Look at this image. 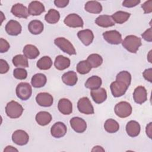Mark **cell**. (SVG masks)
Instances as JSON below:
<instances>
[{
	"label": "cell",
	"mask_w": 152,
	"mask_h": 152,
	"mask_svg": "<svg viewBox=\"0 0 152 152\" xmlns=\"http://www.w3.org/2000/svg\"><path fill=\"white\" fill-rule=\"evenodd\" d=\"M54 43L64 52L69 55H76V51L72 43L64 37H58L54 40Z\"/></svg>",
	"instance_id": "cell-4"
},
{
	"label": "cell",
	"mask_w": 152,
	"mask_h": 152,
	"mask_svg": "<svg viewBox=\"0 0 152 152\" xmlns=\"http://www.w3.org/2000/svg\"><path fill=\"white\" fill-rule=\"evenodd\" d=\"M64 23L68 27L76 28L83 27L84 22L83 19L77 14H70L68 15L64 20Z\"/></svg>",
	"instance_id": "cell-9"
},
{
	"label": "cell",
	"mask_w": 152,
	"mask_h": 152,
	"mask_svg": "<svg viewBox=\"0 0 152 152\" xmlns=\"http://www.w3.org/2000/svg\"><path fill=\"white\" fill-rule=\"evenodd\" d=\"M140 129L141 127L139 123L135 121H130L126 125V133L131 137L138 136L140 132Z\"/></svg>",
	"instance_id": "cell-21"
},
{
	"label": "cell",
	"mask_w": 152,
	"mask_h": 152,
	"mask_svg": "<svg viewBox=\"0 0 152 152\" xmlns=\"http://www.w3.org/2000/svg\"><path fill=\"white\" fill-rule=\"evenodd\" d=\"M84 9L90 13L99 14L102 11V6L98 1H90L86 3Z\"/></svg>",
	"instance_id": "cell-24"
},
{
	"label": "cell",
	"mask_w": 152,
	"mask_h": 152,
	"mask_svg": "<svg viewBox=\"0 0 152 152\" xmlns=\"http://www.w3.org/2000/svg\"><path fill=\"white\" fill-rule=\"evenodd\" d=\"M130 15L131 14L127 12L119 11L114 13L112 15V17L115 23L118 24H123L129 19Z\"/></svg>",
	"instance_id": "cell-32"
},
{
	"label": "cell",
	"mask_w": 152,
	"mask_h": 152,
	"mask_svg": "<svg viewBox=\"0 0 152 152\" xmlns=\"http://www.w3.org/2000/svg\"><path fill=\"white\" fill-rule=\"evenodd\" d=\"M58 108L63 115H69L72 112V104L71 101L67 99H61L58 102Z\"/></svg>",
	"instance_id": "cell-20"
},
{
	"label": "cell",
	"mask_w": 152,
	"mask_h": 152,
	"mask_svg": "<svg viewBox=\"0 0 152 152\" xmlns=\"http://www.w3.org/2000/svg\"><path fill=\"white\" fill-rule=\"evenodd\" d=\"M24 109L18 102L12 100L7 103L5 107L7 115L10 118L15 119L20 117L23 112Z\"/></svg>",
	"instance_id": "cell-2"
},
{
	"label": "cell",
	"mask_w": 152,
	"mask_h": 152,
	"mask_svg": "<svg viewBox=\"0 0 152 152\" xmlns=\"http://www.w3.org/2000/svg\"><path fill=\"white\" fill-rule=\"evenodd\" d=\"M87 61L89 63L91 68H97L102 65L103 58L99 54L93 53L88 56Z\"/></svg>",
	"instance_id": "cell-33"
},
{
	"label": "cell",
	"mask_w": 152,
	"mask_h": 152,
	"mask_svg": "<svg viewBox=\"0 0 152 152\" xmlns=\"http://www.w3.org/2000/svg\"><path fill=\"white\" fill-rule=\"evenodd\" d=\"M37 66L42 70H47L51 68L52 66V61L48 56L42 57L37 62Z\"/></svg>",
	"instance_id": "cell-34"
},
{
	"label": "cell",
	"mask_w": 152,
	"mask_h": 152,
	"mask_svg": "<svg viewBox=\"0 0 152 152\" xmlns=\"http://www.w3.org/2000/svg\"><path fill=\"white\" fill-rule=\"evenodd\" d=\"M104 39L112 45H118L122 42V36L117 30L106 31L103 33Z\"/></svg>",
	"instance_id": "cell-8"
},
{
	"label": "cell",
	"mask_w": 152,
	"mask_h": 152,
	"mask_svg": "<svg viewBox=\"0 0 152 152\" xmlns=\"http://www.w3.org/2000/svg\"><path fill=\"white\" fill-rule=\"evenodd\" d=\"M133 98L135 103L142 104L147 100V92L143 86H138L133 93Z\"/></svg>",
	"instance_id": "cell-15"
},
{
	"label": "cell",
	"mask_w": 152,
	"mask_h": 152,
	"mask_svg": "<svg viewBox=\"0 0 152 152\" xmlns=\"http://www.w3.org/2000/svg\"><path fill=\"white\" fill-rule=\"evenodd\" d=\"M36 101L40 106L50 107L53 104V98L50 94L43 92L37 94L36 97Z\"/></svg>",
	"instance_id": "cell-11"
},
{
	"label": "cell",
	"mask_w": 152,
	"mask_h": 152,
	"mask_svg": "<svg viewBox=\"0 0 152 152\" xmlns=\"http://www.w3.org/2000/svg\"><path fill=\"white\" fill-rule=\"evenodd\" d=\"M69 3L68 0H55L54 1L55 5L58 8H64Z\"/></svg>",
	"instance_id": "cell-46"
},
{
	"label": "cell",
	"mask_w": 152,
	"mask_h": 152,
	"mask_svg": "<svg viewBox=\"0 0 152 152\" xmlns=\"http://www.w3.org/2000/svg\"><path fill=\"white\" fill-rule=\"evenodd\" d=\"M96 24L102 27L107 28L113 26L115 24L112 16L108 15H101L96 18L95 20Z\"/></svg>",
	"instance_id": "cell-22"
},
{
	"label": "cell",
	"mask_w": 152,
	"mask_h": 152,
	"mask_svg": "<svg viewBox=\"0 0 152 152\" xmlns=\"http://www.w3.org/2000/svg\"><path fill=\"white\" fill-rule=\"evenodd\" d=\"M11 13L17 17L27 18L29 15L28 9L21 4H16L14 5L11 10Z\"/></svg>",
	"instance_id": "cell-16"
},
{
	"label": "cell",
	"mask_w": 152,
	"mask_h": 152,
	"mask_svg": "<svg viewBox=\"0 0 152 152\" xmlns=\"http://www.w3.org/2000/svg\"><path fill=\"white\" fill-rule=\"evenodd\" d=\"M9 68H10V66L7 62L4 59H0V73L2 74L7 73L8 71Z\"/></svg>",
	"instance_id": "cell-42"
},
{
	"label": "cell",
	"mask_w": 152,
	"mask_h": 152,
	"mask_svg": "<svg viewBox=\"0 0 152 152\" xmlns=\"http://www.w3.org/2000/svg\"><path fill=\"white\" fill-rule=\"evenodd\" d=\"M69 122L71 128L77 133H83L86 130L87 124L83 119L80 117H73Z\"/></svg>",
	"instance_id": "cell-12"
},
{
	"label": "cell",
	"mask_w": 152,
	"mask_h": 152,
	"mask_svg": "<svg viewBox=\"0 0 152 152\" xmlns=\"http://www.w3.org/2000/svg\"><path fill=\"white\" fill-rule=\"evenodd\" d=\"M12 64L16 67H28V62L27 58L23 55H17L12 58Z\"/></svg>",
	"instance_id": "cell-36"
},
{
	"label": "cell",
	"mask_w": 152,
	"mask_h": 152,
	"mask_svg": "<svg viewBox=\"0 0 152 152\" xmlns=\"http://www.w3.org/2000/svg\"><path fill=\"white\" fill-rule=\"evenodd\" d=\"M24 55L28 59H33L36 58L40 54L38 49L33 45H26L23 50Z\"/></svg>",
	"instance_id": "cell-28"
},
{
	"label": "cell",
	"mask_w": 152,
	"mask_h": 152,
	"mask_svg": "<svg viewBox=\"0 0 152 152\" xmlns=\"http://www.w3.org/2000/svg\"><path fill=\"white\" fill-rule=\"evenodd\" d=\"M31 86L28 83L21 82L16 87V95L22 100H28L31 96Z\"/></svg>",
	"instance_id": "cell-3"
},
{
	"label": "cell",
	"mask_w": 152,
	"mask_h": 152,
	"mask_svg": "<svg viewBox=\"0 0 152 152\" xmlns=\"http://www.w3.org/2000/svg\"><path fill=\"white\" fill-rule=\"evenodd\" d=\"M141 8L143 9L145 14L151 13L152 12V1L149 0L145 1L142 5H141Z\"/></svg>",
	"instance_id": "cell-41"
},
{
	"label": "cell",
	"mask_w": 152,
	"mask_h": 152,
	"mask_svg": "<svg viewBox=\"0 0 152 152\" xmlns=\"http://www.w3.org/2000/svg\"><path fill=\"white\" fill-rule=\"evenodd\" d=\"M142 45L140 37L134 35L127 36L122 42V46L131 53H135Z\"/></svg>",
	"instance_id": "cell-1"
},
{
	"label": "cell",
	"mask_w": 152,
	"mask_h": 152,
	"mask_svg": "<svg viewBox=\"0 0 152 152\" xmlns=\"http://www.w3.org/2000/svg\"><path fill=\"white\" fill-rule=\"evenodd\" d=\"M62 80L66 86H73L76 84L78 80L77 74L73 71H68L62 75Z\"/></svg>",
	"instance_id": "cell-23"
},
{
	"label": "cell",
	"mask_w": 152,
	"mask_h": 152,
	"mask_svg": "<svg viewBox=\"0 0 152 152\" xmlns=\"http://www.w3.org/2000/svg\"><path fill=\"white\" fill-rule=\"evenodd\" d=\"M102 83L101 78L97 75H93L87 80L85 83V87L90 90H95L100 88Z\"/></svg>",
	"instance_id": "cell-30"
},
{
	"label": "cell",
	"mask_w": 152,
	"mask_h": 152,
	"mask_svg": "<svg viewBox=\"0 0 152 152\" xmlns=\"http://www.w3.org/2000/svg\"><path fill=\"white\" fill-rule=\"evenodd\" d=\"M35 119L39 125L45 126L49 124L52 121V116L48 112L41 111L36 114Z\"/></svg>",
	"instance_id": "cell-26"
},
{
	"label": "cell",
	"mask_w": 152,
	"mask_h": 152,
	"mask_svg": "<svg viewBox=\"0 0 152 152\" xmlns=\"http://www.w3.org/2000/svg\"><path fill=\"white\" fill-rule=\"evenodd\" d=\"M45 11V8L44 5L39 1H31L28 5V11L30 15L34 16L39 15Z\"/></svg>",
	"instance_id": "cell-18"
},
{
	"label": "cell",
	"mask_w": 152,
	"mask_h": 152,
	"mask_svg": "<svg viewBox=\"0 0 152 152\" xmlns=\"http://www.w3.org/2000/svg\"><path fill=\"white\" fill-rule=\"evenodd\" d=\"M77 108L80 112L86 115H91L94 112L93 106L87 97H83L79 99Z\"/></svg>",
	"instance_id": "cell-6"
},
{
	"label": "cell",
	"mask_w": 152,
	"mask_h": 152,
	"mask_svg": "<svg viewBox=\"0 0 152 152\" xmlns=\"http://www.w3.org/2000/svg\"><path fill=\"white\" fill-rule=\"evenodd\" d=\"M70 59L62 55H58L56 57L54 65L55 68L58 70H64L68 68L70 65Z\"/></svg>",
	"instance_id": "cell-25"
},
{
	"label": "cell",
	"mask_w": 152,
	"mask_h": 152,
	"mask_svg": "<svg viewBox=\"0 0 152 152\" xmlns=\"http://www.w3.org/2000/svg\"><path fill=\"white\" fill-rule=\"evenodd\" d=\"M66 126L62 122H57L54 124L50 129L51 135L56 138L64 137L66 133Z\"/></svg>",
	"instance_id": "cell-13"
},
{
	"label": "cell",
	"mask_w": 152,
	"mask_h": 152,
	"mask_svg": "<svg viewBox=\"0 0 152 152\" xmlns=\"http://www.w3.org/2000/svg\"><path fill=\"white\" fill-rule=\"evenodd\" d=\"M151 122H150L146 126V134L150 138H151Z\"/></svg>",
	"instance_id": "cell-47"
},
{
	"label": "cell",
	"mask_w": 152,
	"mask_h": 152,
	"mask_svg": "<svg viewBox=\"0 0 152 152\" xmlns=\"http://www.w3.org/2000/svg\"><path fill=\"white\" fill-rule=\"evenodd\" d=\"M77 36L81 42L86 46L90 45L94 39L93 33L89 29L79 31L77 33Z\"/></svg>",
	"instance_id": "cell-19"
},
{
	"label": "cell",
	"mask_w": 152,
	"mask_h": 152,
	"mask_svg": "<svg viewBox=\"0 0 152 152\" xmlns=\"http://www.w3.org/2000/svg\"><path fill=\"white\" fill-rule=\"evenodd\" d=\"M13 75L17 79L24 80L27 78V72L24 68H15L14 69Z\"/></svg>",
	"instance_id": "cell-39"
},
{
	"label": "cell",
	"mask_w": 152,
	"mask_h": 152,
	"mask_svg": "<svg viewBox=\"0 0 152 152\" xmlns=\"http://www.w3.org/2000/svg\"><path fill=\"white\" fill-rule=\"evenodd\" d=\"M91 96L94 102L97 104L104 102L107 99V93L104 88H99L95 90H91L90 91Z\"/></svg>",
	"instance_id": "cell-17"
},
{
	"label": "cell",
	"mask_w": 152,
	"mask_h": 152,
	"mask_svg": "<svg viewBox=\"0 0 152 152\" xmlns=\"http://www.w3.org/2000/svg\"><path fill=\"white\" fill-rule=\"evenodd\" d=\"M152 30H151V28H149L147 30H146L142 34L141 36L147 42H151L152 41Z\"/></svg>",
	"instance_id": "cell-44"
},
{
	"label": "cell",
	"mask_w": 152,
	"mask_h": 152,
	"mask_svg": "<svg viewBox=\"0 0 152 152\" xmlns=\"http://www.w3.org/2000/svg\"><path fill=\"white\" fill-rule=\"evenodd\" d=\"M132 106L126 102H120L115 106V114L119 118H124L129 116L132 113Z\"/></svg>",
	"instance_id": "cell-5"
},
{
	"label": "cell",
	"mask_w": 152,
	"mask_h": 152,
	"mask_svg": "<svg viewBox=\"0 0 152 152\" xmlns=\"http://www.w3.org/2000/svg\"><path fill=\"white\" fill-rule=\"evenodd\" d=\"M104 151V150L100 146H99V145H97V146H95L94 147V148L91 150V151Z\"/></svg>",
	"instance_id": "cell-49"
},
{
	"label": "cell",
	"mask_w": 152,
	"mask_h": 152,
	"mask_svg": "<svg viewBox=\"0 0 152 152\" xmlns=\"http://www.w3.org/2000/svg\"><path fill=\"white\" fill-rule=\"evenodd\" d=\"M140 2L139 0H125L122 2V5L126 8H131L137 5Z\"/></svg>",
	"instance_id": "cell-43"
},
{
	"label": "cell",
	"mask_w": 152,
	"mask_h": 152,
	"mask_svg": "<svg viewBox=\"0 0 152 152\" xmlns=\"http://www.w3.org/2000/svg\"><path fill=\"white\" fill-rule=\"evenodd\" d=\"M91 67L87 60L79 62L77 65V71L80 74H86L88 73Z\"/></svg>",
	"instance_id": "cell-38"
},
{
	"label": "cell",
	"mask_w": 152,
	"mask_h": 152,
	"mask_svg": "<svg viewBox=\"0 0 152 152\" xmlns=\"http://www.w3.org/2000/svg\"><path fill=\"white\" fill-rule=\"evenodd\" d=\"M5 28L9 35L17 36L21 33L22 27L17 21L11 20L7 23Z\"/></svg>",
	"instance_id": "cell-14"
},
{
	"label": "cell",
	"mask_w": 152,
	"mask_h": 152,
	"mask_svg": "<svg viewBox=\"0 0 152 152\" xmlns=\"http://www.w3.org/2000/svg\"><path fill=\"white\" fill-rule=\"evenodd\" d=\"M18 151V150L15 148L14 147H13L11 145H8L7 147H6V148L4 149V151Z\"/></svg>",
	"instance_id": "cell-48"
},
{
	"label": "cell",
	"mask_w": 152,
	"mask_h": 152,
	"mask_svg": "<svg viewBox=\"0 0 152 152\" xmlns=\"http://www.w3.org/2000/svg\"><path fill=\"white\" fill-rule=\"evenodd\" d=\"M44 28L43 24L42 21L37 20H34L31 21L28 25V29L29 31L33 34H40Z\"/></svg>",
	"instance_id": "cell-27"
},
{
	"label": "cell",
	"mask_w": 152,
	"mask_h": 152,
	"mask_svg": "<svg viewBox=\"0 0 152 152\" xmlns=\"http://www.w3.org/2000/svg\"><path fill=\"white\" fill-rule=\"evenodd\" d=\"M144 78L148 81L149 82L151 83L152 82V69L151 68H148L146 69L142 73Z\"/></svg>",
	"instance_id": "cell-45"
},
{
	"label": "cell",
	"mask_w": 152,
	"mask_h": 152,
	"mask_svg": "<svg viewBox=\"0 0 152 152\" xmlns=\"http://www.w3.org/2000/svg\"><path fill=\"white\" fill-rule=\"evenodd\" d=\"M47 81L46 77L42 73H37L34 75L31 80V85L35 88H40L43 87Z\"/></svg>",
	"instance_id": "cell-29"
},
{
	"label": "cell",
	"mask_w": 152,
	"mask_h": 152,
	"mask_svg": "<svg viewBox=\"0 0 152 152\" xmlns=\"http://www.w3.org/2000/svg\"><path fill=\"white\" fill-rule=\"evenodd\" d=\"M104 129L109 133H115L119 129V124L113 119H108L104 124Z\"/></svg>",
	"instance_id": "cell-35"
},
{
	"label": "cell",
	"mask_w": 152,
	"mask_h": 152,
	"mask_svg": "<svg viewBox=\"0 0 152 152\" xmlns=\"http://www.w3.org/2000/svg\"><path fill=\"white\" fill-rule=\"evenodd\" d=\"M10 48L9 43L3 38L0 39V52L4 53L8 50Z\"/></svg>",
	"instance_id": "cell-40"
},
{
	"label": "cell",
	"mask_w": 152,
	"mask_h": 152,
	"mask_svg": "<svg viewBox=\"0 0 152 152\" xmlns=\"http://www.w3.org/2000/svg\"><path fill=\"white\" fill-rule=\"evenodd\" d=\"M128 87H129L125 83L116 80L112 82L110 86L111 93L112 95L115 97L123 96L126 93Z\"/></svg>",
	"instance_id": "cell-7"
},
{
	"label": "cell",
	"mask_w": 152,
	"mask_h": 152,
	"mask_svg": "<svg viewBox=\"0 0 152 152\" xmlns=\"http://www.w3.org/2000/svg\"><path fill=\"white\" fill-rule=\"evenodd\" d=\"M116 80L121 81L129 87L131 82V75L129 72L126 71H122L117 74Z\"/></svg>",
	"instance_id": "cell-37"
},
{
	"label": "cell",
	"mask_w": 152,
	"mask_h": 152,
	"mask_svg": "<svg viewBox=\"0 0 152 152\" xmlns=\"http://www.w3.org/2000/svg\"><path fill=\"white\" fill-rule=\"evenodd\" d=\"M12 140L15 144L18 145H24L27 144L28 142L29 136L26 131L18 129L13 132Z\"/></svg>",
	"instance_id": "cell-10"
},
{
	"label": "cell",
	"mask_w": 152,
	"mask_h": 152,
	"mask_svg": "<svg viewBox=\"0 0 152 152\" xmlns=\"http://www.w3.org/2000/svg\"><path fill=\"white\" fill-rule=\"evenodd\" d=\"M60 14L55 9H50L45 15V19L49 24H55L59 20Z\"/></svg>",
	"instance_id": "cell-31"
}]
</instances>
